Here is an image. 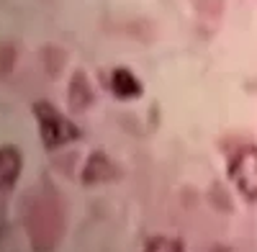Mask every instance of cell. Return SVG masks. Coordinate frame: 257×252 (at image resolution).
Segmentation results:
<instances>
[{"label":"cell","mask_w":257,"mask_h":252,"mask_svg":"<svg viewBox=\"0 0 257 252\" xmlns=\"http://www.w3.org/2000/svg\"><path fill=\"white\" fill-rule=\"evenodd\" d=\"M229 180L247 201H257V147H239L231 155Z\"/></svg>","instance_id":"2"},{"label":"cell","mask_w":257,"mask_h":252,"mask_svg":"<svg viewBox=\"0 0 257 252\" xmlns=\"http://www.w3.org/2000/svg\"><path fill=\"white\" fill-rule=\"evenodd\" d=\"M90 100H93V90L88 85V77H85L82 72H75L72 85H70V103H72V108H88Z\"/></svg>","instance_id":"5"},{"label":"cell","mask_w":257,"mask_h":252,"mask_svg":"<svg viewBox=\"0 0 257 252\" xmlns=\"http://www.w3.org/2000/svg\"><path fill=\"white\" fill-rule=\"evenodd\" d=\"M34 116L39 123V137L47 150H62L72 142L80 139V129L64 116L59 108H54L49 100H36L34 103Z\"/></svg>","instance_id":"1"},{"label":"cell","mask_w":257,"mask_h":252,"mask_svg":"<svg viewBox=\"0 0 257 252\" xmlns=\"http://www.w3.org/2000/svg\"><path fill=\"white\" fill-rule=\"evenodd\" d=\"M144 252H183V244L173 237H152L144 244Z\"/></svg>","instance_id":"6"},{"label":"cell","mask_w":257,"mask_h":252,"mask_svg":"<svg viewBox=\"0 0 257 252\" xmlns=\"http://www.w3.org/2000/svg\"><path fill=\"white\" fill-rule=\"evenodd\" d=\"M105 85H108V90H111L118 100H134V98H139V95L144 93L139 77H137L132 70H126V67L111 70V72H108V82H105Z\"/></svg>","instance_id":"3"},{"label":"cell","mask_w":257,"mask_h":252,"mask_svg":"<svg viewBox=\"0 0 257 252\" xmlns=\"http://www.w3.org/2000/svg\"><path fill=\"white\" fill-rule=\"evenodd\" d=\"M21 175V155L13 147H3L0 150V191L11 188Z\"/></svg>","instance_id":"4"}]
</instances>
